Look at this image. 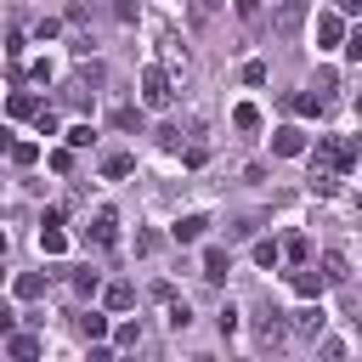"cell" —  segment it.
<instances>
[{
    "mask_svg": "<svg viewBox=\"0 0 362 362\" xmlns=\"http://www.w3.org/2000/svg\"><path fill=\"white\" fill-rule=\"evenodd\" d=\"M272 153H277V158H300V153H305V130H294V124L272 130Z\"/></svg>",
    "mask_w": 362,
    "mask_h": 362,
    "instance_id": "52a82bcc",
    "label": "cell"
},
{
    "mask_svg": "<svg viewBox=\"0 0 362 362\" xmlns=\"http://www.w3.org/2000/svg\"><path fill=\"white\" fill-rule=\"evenodd\" d=\"M34 158H40L34 141H11V164H34Z\"/></svg>",
    "mask_w": 362,
    "mask_h": 362,
    "instance_id": "83f0119b",
    "label": "cell"
},
{
    "mask_svg": "<svg viewBox=\"0 0 362 362\" xmlns=\"http://www.w3.org/2000/svg\"><path fill=\"white\" fill-rule=\"evenodd\" d=\"M34 130H40V136H57V113L40 107V113H34Z\"/></svg>",
    "mask_w": 362,
    "mask_h": 362,
    "instance_id": "4dcf8cb0",
    "label": "cell"
},
{
    "mask_svg": "<svg viewBox=\"0 0 362 362\" xmlns=\"http://www.w3.org/2000/svg\"><path fill=\"white\" fill-rule=\"evenodd\" d=\"M158 51H164V62H181V68H187V51L175 45V34H170V28H158Z\"/></svg>",
    "mask_w": 362,
    "mask_h": 362,
    "instance_id": "cb8c5ba5",
    "label": "cell"
},
{
    "mask_svg": "<svg viewBox=\"0 0 362 362\" xmlns=\"http://www.w3.org/2000/svg\"><path fill=\"white\" fill-rule=\"evenodd\" d=\"M74 288H79V294H96V288H102V283H96V272H90V266H85V272H74Z\"/></svg>",
    "mask_w": 362,
    "mask_h": 362,
    "instance_id": "d6a6232c",
    "label": "cell"
},
{
    "mask_svg": "<svg viewBox=\"0 0 362 362\" xmlns=\"http://www.w3.org/2000/svg\"><path fill=\"white\" fill-rule=\"evenodd\" d=\"M57 34H62L57 17H40V23H34V40H57Z\"/></svg>",
    "mask_w": 362,
    "mask_h": 362,
    "instance_id": "f1b7e54d",
    "label": "cell"
},
{
    "mask_svg": "<svg viewBox=\"0 0 362 362\" xmlns=\"http://www.w3.org/2000/svg\"><path fill=\"white\" fill-rule=\"evenodd\" d=\"M102 300H107V311H130V305H136V288H130V283H107Z\"/></svg>",
    "mask_w": 362,
    "mask_h": 362,
    "instance_id": "4fadbf2b",
    "label": "cell"
},
{
    "mask_svg": "<svg viewBox=\"0 0 362 362\" xmlns=\"http://www.w3.org/2000/svg\"><path fill=\"white\" fill-rule=\"evenodd\" d=\"M113 124H119V130H136V124H141V113H136V107H119V113H113Z\"/></svg>",
    "mask_w": 362,
    "mask_h": 362,
    "instance_id": "d590c367",
    "label": "cell"
},
{
    "mask_svg": "<svg viewBox=\"0 0 362 362\" xmlns=\"http://www.w3.org/2000/svg\"><path fill=\"white\" fill-rule=\"evenodd\" d=\"M255 339H260L266 351H277V345L288 339V322H283V311H260V322H255Z\"/></svg>",
    "mask_w": 362,
    "mask_h": 362,
    "instance_id": "8992f818",
    "label": "cell"
},
{
    "mask_svg": "<svg viewBox=\"0 0 362 362\" xmlns=\"http://www.w3.org/2000/svg\"><path fill=\"white\" fill-rule=\"evenodd\" d=\"M288 283H294V294H300V300H317V294L328 288V272H311V266H300Z\"/></svg>",
    "mask_w": 362,
    "mask_h": 362,
    "instance_id": "30bf717a",
    "label": "cell"
},
{
    "mask_svg": "<svg viewBox=\"0 0 362 362\" xmlns=\"http://www.w3.org/2000/svg\"><path fill=\"white\" fill-rule=\"evenodd\" d=\"M6 113H11V119H34V113H40V102H34L28 90H11V102H6Z\"/></svg>",
    "mask_w": 362,
    "mask_h": 362,
    "instance_id": "ac0fdd59",
    "label": "cell"
},
{
    "mask_svg": "<svg viewBox=\"0 0 362 362\" xmlns=\"http://www.w3.org/2000/svg\"><path fill=\"white\" fill-rule=\"evenodd\" d=\"M11 294H17V300H40V294H45V277H40V272H23V277L11 283Z\"/></svg>",
    "mask_w": 362,
    "mask_h": 362,
    "instance_id": "e0dca14e",
    "label": "cell"
},
{
    "mask_svg": "<svg viewBox=\"0 0 362 362\" xmlns=\"http://www.w3.org/2000/svg\"><path fill=\"white\" fill-rule=\"evenodd\" d=\"M255 260H260V266H277L283 249H277V243H255Z\"/></svg>",
    "mask_w": 362,
    "mask_h": 362,
    "instance_id": "1f68e13d",
    "label": "cell"
},
{
    "mask_svg": "<svg viewBox=\"0 0 362 362\" xmlns=\"http://www.w3.org/2000/svg\"><path fill=\"white\" fill-rule=\"evenodd\" d=\"M215 328H221V339H232L238 334V305H221L215 311Z\"/></svg>",
    "mask_w": 362,
    "mask_h": 362,
    "instance_id": "484cf974",
    "label": "cell"
},
{
    "mask_svg": "<svg viewBox=\"0 0 362 362\" xmlns=\"http://www.w3.org/2000/svg\"><path fill=\"white\" fill-rule=\"evenodd\" d=\"M79 334H85V339H102V334H107V317H102V311H85V317H79Z\"/></svg>",
    "mask_w": 362,
    "mask_h": 362,
    "instance_id": "d4e9b609",
    "label": "cell"
},
{
    "mask_svg": "<svg viewBox=\"0 0 362 362\" xmlns=\"http://www.w3.org/2000/svg\"><path fill=\"white\" fill-rule=\"evenodd\" d=\"M204 226H209V215H204V209H192V215H181V221L170 226V238H175V243H198V238H204Z\"/></svg>",
    "mask_w": 362,
    "mask_h": 362,
    "instance_id": "9c48e42d",
    "label": "cell"
},
{
    "mask_svg": "<svg viewBox=\"0 0 362 362\" xmlns=\"http://www.w3.org/2000/svg\"><path fill=\"white\" fill-rule=\"evenodd\" d=\"M339 11H362V0H339Z\"/></svg>",
    "mask_w": 362,
    "mask_h": 362,
    "instance_id": "f35d334b",
    "label": "cell"
},
{
    "mask_svg": "<svg viewBox=\"0 0 362 362\" xmlns=\"http://www.w3.org/2000/svg\"><path fill=\"white\" fill-rule=\"evenodd\" d=\"M6 356H11V362H34V356H40V339L11 328V334H6Z\"/></svg>",
    "mask_w": 362,
    "mask_h": 362,
    "instance_id": "8fae6325",
    "label": "cell"
},
{
    "mask_svg": "<svg viewBox=\"0 0 362 362\" xmlns=\"http://www.w3.org/2000/svg\"><path fill=\"white\" fill-rule=\"evenodd\" d=\"M288 107H294L300 119H317V113H322V96H317V90H305V96H288Z\"/></svg>",
    "mask_w": 362,
    "mask_h": 362,
    "instance_id": "ffe728a7",
    "label": "cell"
},
{
    "mask_svg": "<svg viewBox=\"0 0 362 362\" xmlns=\"http://www.w3.org/2000/svg\"><path fill=\"white\" fill-rule=\"evenodd\" d=\"M356 164V141H345V136H317V147H311V170H334V175H345Z\"/></svg>",
    "mask_w": 362,
    "mask_h": 362,
    "instance_id": "6da1fadb",
    "label": "cell"
},
{
    "mask_svg": "<svg viewBox=\"0 0 362 362\" xmlns=\"http://www.w3.org/2000/svg\"><path fill=\"white\" fill-rule=\"evenodd\" d=\"M85 238H90L96 249H113V243H119V215H113V209L102 204V209L90 215V226H85Z\"/></svg>",
    "mask_w": 362,
    "mask_h": 362,
    "instance_id": "5b68a950",
    "label": "cell"
},
{
    "mask_svg": "<svg viewBox=\"0 0 362 362\" xmlns=\"http://www.w3.org/2000/svg\"><path fill=\"white\" fill-rule=\"evenodd\" d=\"M300 23H305V0H288V6L277 11V34H294Z\"/></svg>",
    "mask_w": 362,
    "mask_h": 362,
    "instance_id": "5bb4252c",
    "label": "cell"
},
{
    "mask_svg": "<svg viewBox=\"0 0 362 362\" xmlns=\"http://www.w3.org/2000/svg\"><path fill=\"white\" fill-rule=\"evenodd\" d=\"M322 272H328V283H345V277H351V266H345V255H339V249H328V255H322Z\"/></svg>",
    "mask_w": 362,
    "mask_h": 362,
    "instance_id": "603a6c76",
    "label": "cell"
},
{
    "mask_svg": "<svg viewBox=\"0 0 362 362\" xmlns=\"http://www.w3.org/2000/svg\"><path fill=\"white\" fill-rule=\"evenodd\" d=\"M322 322H328V317H322V305H300V311L288 317V328H294L300 339H317V334H322Z\"/></svg>",
    "mask_w": 362,
    "mask_h": 362,
    "instance_id": "ba28073f",
    "label": "cell"
},
{
    "mask_svg": "<svg viewBox=\"0 0 362 362\" xmlns=\"http://www.w3.org/2000/svg\"><path fill=\"white\" fill-rule=\"evenodd\" d=\"M198 6H204V11H215V6H221V0H198Z\"/></svg>",
    "mask_w": 362,
    "mask_h": 362,
    "instance_id": "ab89813d",
    "label": "cell"
},
{
    "mask_svg": "<svg viewBox=\"0 0 362 362\" xmlns=\"http://www.w3.org/2000/svg\"><path fill=\"white\" fill-rule=\"evenodd\" d=\"M170 102H175V90H170V74H164L158 62H147V68H141V107L164 113Z\"/></svg>",
    "mask_w": 362,
    "mask_h": 362,
    "instance_id": "7a4b0ae2",
    "label": "cell"
},
{
    "mask_svg": "<svg viewBox=\"0 0 362 362\" xmlns=\"http://www.w3.org/2000/svg\"><path fill=\"white\" fill-rule=\"evenodd\" d=\"M232 11L238 17H260V0H232Z\"/></svg>",
    "mask_w": 362,
    "mask_h": 362,
    "instance_id": "8d00e7d4",
    "label": "cell"
},
{
    "mask_svg": "<svg viewBox=\"0 0 362 362\" xmlns=\"http://www.w3.org/2000/svg\"><path fill=\"white\" fill-rule=\"evenodd\" d=\"M40 249H45V255H62V249H68V232L57 226V215H45V226H40Z\"/></svg>",
    "mask_w": 362,
    "mask_h": 362,
    "instance_id": "7c38bea8",
    "label": "cell"
},
{
    "mask_svg": "<svg viewBox=\"0 0 362 362\" xmlns=\"http://www.w3.org/2000/svg\"><path fill=\"white\" fill-rule=\"evenodd\" d=\"M345 34H351V28H345L339 11H317V17H311V40H317V51H334V45L345 51Z\"/></svg>",
    "mask_w": 362,
    "mask_h": 362,
    "instance_id": "3957f363",
    "label": "cell"
},
{
    "mask_svg": "<svg viewBox=\"0 0 362 362\" xmlns=\"http://www.w3.org/2000/svg\"><path fill=\"white\" fill-rule=\"evenodd\" d=\"M232 124H238V130H260V107H255V102H238V107H232Z\"/></svg>",
    "mask_w": 362,
    "mask_h": 362,
    "instance_id": "44dd1931",
    "label": "cell"
},
{
    "mask_svg": "<svg viewBox=\"0 0 362 362\" xmlns=\"http://www.w3.org/2000/svg\"><path fill=\"white\" fill-rule=\"evenodd\" d=\"M311 192H317V198H334V192H339V175H334V170H311Z\"/></svg>",
    "mask_w": 362,
    "mask_h": 362,
    "instance_id": "7402d4cb",
    "label": "cell"
},
{
    "mask_svg": "<svg viewBox=\"0 0 362 362\" xmlns=\"http://www.w3.org/2000/svg\"><path fill=\"white\" fill-rule=\"evenodd\" d=\"M113 345L119 351H141V322H119L113 328Z\"/></svg>",
    "mask_w": 362,
    "mask_h": 362,
    "instance_id": "d6986e66",
    "label": "cell"
},
{
    "mask_svg": "<svg viewBox=\"0 0 362 362\" xmlns=\"http://www.w3.org/2000/svg\"><path fill=\"white\" fill-rule=\"evenodd\" d=\"M130 170H136V158H130V153H107V158H102V175H107V181H124Z\"/></svg>",
    "mask_w": 362,
    "mask_h": 362,
    "instance_id": "9a60e30c",
    "label": "cell"
},
{
    "mask_svg": "<svg viewBox=\"0 0 362 362\" xmlns=\"http://www.w3.org/2000/svg\"><path fill=\"white\" fill-rule=\"evenodd\" d=\"M345 57H351V62H362V23L345 34Z\"/></svg>",
    "mask_w": 362,
    "mask_h": 362,
    "instance_id": "836d02e7",
    "label": "cell"
},
{
    "mask_svg": "<svg viewBox=\"0 0 362 362\" xmlns=\"http://www.w3.org/2000/svg\"><path fill=\"white\" fill-rule=\"evenodd\" d=\"M351 113H356V119H362V90H351Z\"/></svg>",
    "mask_w": 362,
    "mask_h": 362,
    "instance_id": "74e56055",
    "label": "cell"
},
{
    "mask_svg": "<svg viewBox=\"0 0 362 362\" xmlns=\"http://www.w3.org/2000/svg\"><path fill=\"white\" fill-rule=\"evenodd\" d=\"M90 136H96L90 124H68V130H62V141H68V147H90Z\"/></svg>",
    "mask_w": 362,
    "mask_h": 362,
    "instance_id": "4316f807",
    "label": "cell"
},
{
    "mask_svg": "<svg viewBox=\"0 0 362 362\" xmlns=\"http://www.w3.org/2000/svg\"><path fill=\"white\" fill-rule=\"evenodd\" d=\"M226 266H232V255H226V249H204V277H209V283H221V277H226Z\"/></svg>",
    "mask_w": 362,
    "mask_h": 362,
    "instance_id": "2e32d148",
    "label": "cell"
},
{
    "mask_svg": "<svg viewBox=\"0 0 362 362\" xmlns=\"http://www.w3.org/2000/svg\"><path fill=\"white\" fill-rule=\"evenodd\" d=\"M243 85H266V62H243Z\"/></svg>",
    "mask_w": 362,
    "mask_h": 362,
    "instance_id": "e575fe53",
    "label": "cell"
},
{
    "mask_svg": "<svg viewBox=\"0 0 362 362\" xmlns=\"http://www.w3.org/2000/svg\"><path fill=\"white\" fill-rule=\"evenodd\" d=\"M311 90L328 96V90H334V68H317V74H311Z\"/></svg>",
    "mask_w": 362,
    "mask_h": 362,
    "instance_id": "f546056e",
    "label": "cell"
},
{
    "mask_svg": "<svg viewBox=\"0 0 362 362\" xmlns=\"http://www.w3.org/2000/svg\"><path fill=\"white\" fill-rule=\"evenodd\" d=\"M147 294H153V305L164 311V322H170V328H187V322H192V311H187V300L175 294V283H153Z\"/></svg>",
    "mask_w": 362,
    "mask_h": 362,
    "instance_id": "277c9868",
    "label": "cell"
}]
</instances>
